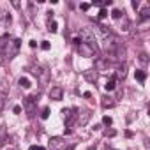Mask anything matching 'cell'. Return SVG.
<instances>
[{
    "mask_svg": "<svg viewBox=\"0 0 150 150\" xmlns=\"http://www.w3.org/2000/svg\"><path fill=\"white\" fill-rule=\"evenodd\" d=\"M101 106H103V108H113V106H115V101H113V97H110V96H104V97L101 99Z\"/></svg>",
    "mask_w": 150,
    "mask_h": 150,
    "instance_id": "8",
    "label": "cell"
},
{
    "mask_svg": "<svg viewBox=\"0 0 150 150\" xmlns=\"http://www.w3.org/2000/svg\"><path fill=\"white\" fill-rule=\"evenodd\" d=\"M134 76H136V80H138L139 83H143V81L146 80V72H145V71H141V69H138Z\"/></svg>",
    "mask_w": 150,
    "mask_h": 150,
    "instance_id": "11",
    "label": "cell"
},
{
    "mask_svg": "<svg viewBox=\"0 0 150 150\" xmlns=\"http://www.w3.org/2000/svg\"><path fill=\"white\" fill-rule=\"evenodd\" d=\"M125 74H127V65L122 64V67H120V71H118V76H120V78H125Z\"/></svg>",
    "mask_w": 150,
    "mask_h": 150,
    "instance_id": "17",
    "label": "cell"
},
{
    "mask_svg": "<svg viewBox=\"0 0 150 150\" xmlns=\"http://www.w3.org/2000/svg\"><path fill=\"white\" fill-rule=\"evenodd\" d=\"M72 111H74L72 108H64V110H62V117H64V118H65V120L69 122V120L72 118V115H74Z\"/></svg>",
    "mask_w": 150,
    "mask_h": 150,
    "instance_id": "10",
    "label": "cell"
},
{
    "mask_svg": "<svg viewBox=\"0 0 150 150\" xmlns=\"http://www.w3.org/2000/svg\"><path fill=\"white\" fill-rule=\"evenodd\" d=\"M18 51H20V41H18V39L7 41V44H6V55H4V57H7V58L11 60V58H14V57L18 55Z\"/></svg>",
    "mask_w": 150,
    "mask_h": 150,
    "instance_id": "1",
    "label": "cell"
},
{
    "mask_svg": "<svg viewBox=\"0 0 150 150\" xmlns=\"http://www.w3.org/2000/svg\"><path fill=\"white\" fill-rule=\"evenodd\" d=\"M32 72H34L35 76L39 78V81H41L42 85H46V83L50 81V72H48L46 69H42V67H35V69H34Z\"/></svg>",
    "mask_w": 150,
    "mask_h": 150,
    "instance_id": "3",
    "label": "cell"
},
{
    "mask_svg": "<svg viewBox=\"0 0 150 150\" xmlns=\"http://www.w3.org/2000/svg\"><path fill=\"white\" fill-rule=\"evenodd\" d=\"M115 87H117V80H115V78H111V80H110V81H106V85H104V88H106L108 92L115 90Z\"/></svg>",
    "mask_w": 150,
    "mask_h": 150,
    "instance_id": "12",
    "label": "cell"
},
{
    "mask_svg": "<svg viewBox=\"0 0 150 150\" xmlns=\"http://www.w3.org/2000/svg\"><path fill=\"white\" fill-rule=\"evenodd\" d=\"M108 16V11L106 9H101V13H99V20H104Z\"/></svg>",
    "mask_w": 150,
    "mask_h": 150,
    "instance_id": "23",
    "label": "cell"
},
{
    "mask_svg": "<svg viewBox=\"0 0 150 150\" xmlns=\"http://www.w3.org/2000/svg\"><path fill=\"white\" fill-rule=\"evenodd\" d=\"M48 30H50V32H57V23H55V21H50V23H48Z\"/></svg>",
    "mask_w": 150,
    "mask_h": 150,
    "instance_id": "20",
    "label": "cell"
},
{
    "mask_svg": "<svg viewBox=\"0 0 150 150\" xmlns=\"http://www.w3.org/2000/svg\"><path fill=\"white\" fill-rule=\"evenodd\" d=\"M34 97H27V101H25V110H27V113H28V117H32L34 113H35V104H34Z\"/></svg>",
    "mask_w": 150,
    "mask_h": 150,
    "instance_id": "7",
    "label": "cell"
},
{
    "mask_svg": "<svg viewBox=\"0 0 150 150\" xmlns=\"http://www.w3.org/2000/svg\"><path fill=\"white\" fill-rule=\"evenodd\" d=\"M94 6H97V7H104V6H111V0H96V2H94Z\"/></svg>",
    "mask_w": 150,
    "mask_h": 150,
    "instance_id": "14",
    "label": "cell"
},
{
    "mask_svg": "<svg viewBox=\"0 0 150 150\" xmlns=\"http://www.w3.org/2000/svg\"><path fill=\"white\" fill-rule=\"evenodd\" d=\"M48 146H50V150H62V148L65 146V141L57 136V138H51V139H50Z\"/></svg>",
    "mask_w": 150,
    "mask_h": 150,
    "instance_id": "5",
    "label": "cell"
},
{
    "mask_svg": "<svg viewBox=\"0 0 150 150\" xmlns=\"http://www.w3.org/2000/svg\"><path fill=\"white\" fill-rule=\"evenodd\" d=\"M83 78H85L88 83H96V81L99 80V72H97L96 69H87V71H83Z\"/></svg>",
    "mask_w": 150,
    "mask_h": 150,
    "instance_id": "4",
    "label": "cell"
},
{
    "mask_svg": "<svg viewBox=\"0 0 150 150\" xmlns=\"http://www.w3.org/2000/svg\"><path fill=\"white\" fill-rule=\"evenodd\" d=\"M13 111H14L16 115H20V113H21V106H14V108H13Z\"/></svg>",
    "mask_w": 150,
    "mask_h": 150,
    "instance_id": "27",
    "label": "cell"
},
{
    "mask_svg": "<svg viewBox=\"0 0 150 150\" xmlns=\"http://www.w3.org/2000/svg\"><path fill=\"white\" fill-rule=\"evenodd\" d=\"M50 99L53 101H62L64 99V88L62 87H53L50 90Z\"/></svg>",
    "mask_w": 150,
    "mask_h": 150,
    "instance_id": "6",
    "label": "cell"
},
{
    "mask_svg": "<svg viewBox=\"0 0 150 150\" xmlns=\"http://www.w3.org/2000/svg\"><path fill=\"white\" fill-rule=\"evenodd\" d=\"M78 51H80L81 57H87V58L96 57V46H92V44H88V42H83V41L78 44Z\"/></svg>",
    "mask_w": 150,
    "mask_h": 150,
    "instance_id": "2",
    "label": "cell"
},
{
    "mask_svg": "<svg viewBox=\"0 0 150 150\" xmlns=\"http://www.w3.org/2000/svg\"><path fill=\"white\" fill-rule=\"evenodd\" d=\"M20 87L25 88V90H28V88L32 87V83H30V80H28L27 76H23V78H20Z\"/></svg>",
    "mask_w": 150,
    "mask_h": 150,
    "instance_id": "9",
    "label": "cell"
},
{
    "mask_svg": "<svg viewBox=\"0 0 150 150\" xmlns=\"http://www.w3.org/2000/svg\"><path fill=\"white\" fill-rule=\"evenodd\" d=\"M48 117H50V110H48V108H44V110H42V113H41V118H42V120H46Z\"/></svg>",
    "mask_w": 150,
    "mask_h": 150,
    "instance_id": "21",
    "label": "cell"
},
{
    "mask_svg": "<svg viewBox=\"0 0 150 150\" xmlns=\"http://www.w3.org/2000/svg\"><path fill=\"white\" fill-rule=\"evenodd\" d=\"M103 134H104L106 138H113V136H117V131H115V129H106Z\"/></svg>",
    "mask_w": 150,
    "mask_h": 150,
    "instance_id": "16",
    "label": "cell"
},
{
    "mask_svg": "<svg viewBox=\"0 0 150 150\" xmlns=\"http://www.w3.org/2000/svg\"><path fill=\"white\" fill-rule=\"evenodd\" d=\"M7 41H9V37H7V35H6V37H0V50H2V48H6Z\"/></svg>",
    "mask_w": 150,
    "mask_h": 150,
    "instance_id": "19",
    "label": "cell"
},
{
    "mask_svg": "<svg viewBox=\"0 0 150 150\" xmlns=\"http://www.w3.org/2000/svg\"><path fill=\"white\" fill-rule=\"evenodd\" d=\"M148 13H150V6H145V7L141 9V13H139V14H141V20H146V18L150 16Z\"/></svg>",
    "mask_w": 150,
    "mask_h": 150,
    "instance_id": "15",
    "label": "cell"
},
{
    "mask_svg": "<svg viewBox=\"0 0 150 150\" xmlns=\"http://www.w3.org/2000/svg\"><path fill=\"white\" fill-rule=\"evenodd\" d=\"M28 150H46V148H44V146H39V145H32Z\"/></svg>",
    "mask_w": 150,
    "mask_h": 150,
    "instance_id": "25",
    "label": "cell"
},
{
    "mask_svg": "<svg viewBox=\"0 0 150 150\" xmlns=\"http://www.w3.org/2000/svg\"><path fill=\"white\" fill-rule=\"evenodd\" d=\"M80 7H81V11H88L90 9V4H81Z\"/></svg>",
    "mask_w": 150,
    "mask_h": 150,
    "instance_id": "26",
    "label": "cell"
},
{
    "mask_svg": "<svg viewBox=\"0 0 150 150\" xmlns=\"http://www.w3.org/2000/svg\"><path fill=\"white\" fill-rule=\"evenodd\" d=\"M41 48L48 51V50H50V42H48V41H42V42H41Z\"/></svg>",
    "mask_w": 150,
    "mask_h": 150,
    "instance_id": "24",
    "label": "cell"
},
{
    "mask_svg": "<svg viewBox=\"0 0 150 150\" xmlns=\"http://www.w3.org/2000/svg\"><path fill=\"white\" fill-rule=\"evenodd\" d=\"M87 150H96V146H88V148H87Z\"/></svg>",
    "mask_w": 150,
    "mask_h": 150,
    "instance_id": "30",
    "label": "cell"
},
{
    "mask_svg": "<svg viewBox=\"0 0 150 150\" xmlns=\"http://www.w3.org/2000/svg\"><path fill=\"white\" fill-rule=\"evenodd\" d=\"M106 65H108V62H104V60H101V58H99V60H96V67H94V69L99 72V71H101V69H104Z\"/></svg>",
    "mask_w": 150,
    "mask_h": 150,
    "instance_id": "13",
    "label": "cell"
},
{
    "mask_svg": "<svg viewBox=\"0 0 150 150\" xmlns=\"http://www.w3.org/2000/svg\"><path fill=\"white\" fill-rule=\"evenodd\" d=\"M111 122H113V120H111V117H108V115H106V117H103V124H104V125H111Z\"/></svg>",
    "mask_w": 150,
    "mask_h": 150,
    "instance_id": "22",
    "label": "cell"
},
{
    "mask_svg": "<svg viewBox=\"0 0 150 150\" xmlns=\"http://www.w3.org/2000/svg\"><path fill=\"white\" fill-rule=\"evenodd\" d=\"M4 62H6V57H4V53H2V51H0V65H2Z\"/></svg>",
    "mask_w": 150,
    "mask_h": 150,
    "instance_id": "28",
    "label": "cell"
},
{
    "mask_svg": "<svg viewBox=\"0 0 150 150\" xmlns=\"http://www.w3.org/2000/svg\"><path fill=\"white\" fill-rule=\"evenodd\" d=\"M122 14H124V11H120V9H115V11L111 13V16H113L115 20H120V18H122Z\"/></svg>",
    "mask_w": 150,
    "mask_h": 150,
    "instance_id": "18",
    "label": "cell"
},
{
    "mask_svg": "<svg viewBox=\"0 0 150 150\" xmlns=\"http://www.w3.org/2000/svg\"><path fill=\"white\" fill-rule=\"evenodd\" d=\"M139 60H141V62H146V55H145V53H143V55H139Z\"/></svg>",
    "mask_w": 150,
    "mask_h": 150,
    "instance_id": "29",
    "label": "cell"
}]
</instances>
